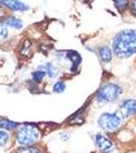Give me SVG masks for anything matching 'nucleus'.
Wrapping results in <instances>:
<instances>
[{
  "label": "nucleus",
  "instance_id": "f257e3e1",
  "mask_svg": "<svg viewBox=\"0 0 136 153\" xmlns=\"http://www.w3.org/2000/svg\"><path fill=\"white\" fill-rule=\"evenodd\" d=\"M113 50L118 57L128 58L136 53V30H124L114 39Z\"/></svg>",
  "mask_w": 136,
  "mask_h": 153
},
{
  "label": "nucleus",
  "instance_id": "f03ea898",
  "mask_svg": "<svg viewBox=\"0 0 136 153\" xmlns=\"http://www.w3.org/2000/svg\"><path fill=\"white\" fill-rule=\"evenodd\" d=\"M40 134L35 127L31 125H24L19 129L16 133V140L19 144L26 146V145L33 144L39 140Z\"/></svg>",
  "mask_w": 136,
  "mask_h": 153
},
{
  "label": "nucleus",
  "instance_id": "7ed1b4c3",
  "mask_svg": "<svg viewBox=\"0 0 136 153\" xmlns=\"http://www.w3.org/2000/svg\"><path fill=\"white\" fill-rule=\"evenodd\" d=\"M122 93V89L116 84H107L102 86L96 95V100L99 103H107L115 101Z\"/></svg>",
  "mask_w": 136,
  "mask_h": 153
},
{
  "label": "nucleus",
  "instance_id": "20e7f679",
  "mask_svg": "<svg viewBox=\"0 0 136 153\" xmlns=\"http://www.w3.org/2000/svg\"><path fill=\"white\" fill-rule=\"evenodd\" d=\"M122 117L118 113H102L98 118V125L105 131H114L121 125Z\"/></svg>",
  "mask_w": 136,
  "mask_h": 153
},
{
  "label": "nucleus",
  "instance_id": "39448f33",
  "mask_svg": "<svg viewBox=\"0 0 136 153\" xmlns=\"http://www.w3.org/2000/svg\"><path fill=\"white\" fill-rule=\"evenodd\" d=\"M1 5L12 11H25L29 8L28 5L19 0H0Z\"/></svg>",
  "mask_w": 136,
  "mask_h": 153
},
{
  "label": "nucleus",
  "instance_id": "423d86ee",
  "mask_svg": "<svg viewBox=\"0 0 136 153\" xmlns=\"http://www.w3.org/2000/svg\"><path fill=\"white\" fill-rule=\"evenodd\" d=\"M95 144L97 145V147L101 150H108L113 147V142L111 141L108 138H107L103 135H96L95 137Z\"/></svg>",
  "mask_w": 136,
  "mask_h": 153
},
{
  "label": "nucleus",
  "instance_id": "0eeeda50",
  "mask_svg": "<svg viewBox=\"0 0 136 153\" xmlns=\"http://www.w3.org/2000/svg\"><path fill=\"white\" fill-rule=\"evenodd\" d=\"M98 55L101 60L103 62H110L113 58V53H112V49H111L108 46H100L98 48Z\"/></svg>",
  "mask_w": 136,
  "mask_h": 153
},
{
  "label": "nucleus",
  "instance_id": "6e6552de",
  "mask_svg": "<svg viewBox=\"0 0 136 153\" xmlns=\"http://www.w3.org/2000/svg\"><path fill=\"white\" fill-rule=\"evenodd\" d=\"M122 108L126 115H132L136 113V100L128 99L125 100L122 104Z\"/></svg>",
  "mask_w": 136,
  "mask_h": 153
},
{
  "label": "nucleus",
  "instance_id": "1a4fd4ad",
  "mask_svg": "<svg viewBox=\"0 0 136 153\" xmlns=\"http://www.w3.org/2000/svg\"><path fill=\"white\" fill-rule=\"evenodd\" d=\"M5 26H8V27H11L13 29H22L23 28V22L21 19H16V18H13V16H10V18H7L3 23Z\"/></svg>",
  "mask_w": 136,
  "mask_h": 153
},
{
  "label": "nucleus",
  "instance_id": "9d476101",
  "mask_svg": "<svg viewBox=\"0 0 136 153\" xmlns=\"http://www.w3.org/2000/svg\"><path fill=\"white\" fill-rule=\"evenodd\" d=\"M18 126V123L16 122H11L6 118H0V128L3 130H13Z\"/></svg>",
  "mask_w": 136,
  "mask_h": 153
},
{
  "label": "nucleus",
  "instance_id": "9b49d317",
  "mask_svg": "<svg viewBox=\"0 0 136 153\" xmlns=\"http://www.w3.org/2000/svg\"><path fill=\"white\" fill-rule=\"evenodd\" d=\"M68 57L70 58V60L72 61L73 65L75 66V68H77V66L79 65V63H80V61H81L80 54H78L76 51H69Z\"/></svg>",
  "mask_w": 136,
  "mask_h": 153
},
{
  "label": "nucleus",
  "instance_id": "f8f14e48",
  "mask_svg": "<svg viewBox=\"0 0 136 153\" xmlns=\"http://www.w3.org/2000/svg\"><path fill=\"white\" fill-rule=\"evenodd\" d=\"M18 153H42V151L38 147L35 146H27V147H21L18 150Z\"/></svg>",
  "mask_w": 136,
  "mask_h": 153
},
{
  "label": "nucleus",
  "instance_id": "ddd939ff",
  "mask_svg": "<svg viewBox=\"0 0 136 153\" xmlns=\"http://www.w3.org/2000/svg\"><path fill=\"white\" fill-rule=\"evenodd\" d=\"M46 73L42 70H39V71H36L35 73H33V81L35 83H40L43 78L45 76Z\"/></svg>",
  "mask_w": 136,
  "mask_h": 153
},
{
  "label": "nucleus",
  "instance_id": "4468645a",
  "mask_svg": "<svg viewBox=\"0 0 136 153\" xmlns=\"http://www.w3.org/2000/svg\"><path fill=\"white\" fill-rule=\"evenodd\" d=\"M117 8L120 11H124L128 7V0H114Z\"/></svg>",
  "mask_w": 136,
  "mask_h": 153
},
{
  "label": "nucleus",
  "instance_id": "2eb2a0df",
  "mask_svg": "<svg viewBox=\"0 0 136 153\" xmlns=\"http://www.w3.org/2000/svg\"><path fill=\"white\" fill-rule=\"evenodd\" d=\"M8 36V30L4 24H0V42L4 41Z\"/></svg>",
  "mask_w": 136,
  "mask_h": 153
},
{
  "label": "nucleus",
  "instance_id": "dca6fc26",
  "mask_svg": "<svg viewBox=\"0 0 136 153\" xmlns=\"http://www.w3.org/2000/svg\"><path fill=\"white\" fill-rule=\"evenodd\" d=\"M52 89H53V92L61 93V92H64V91H65L66 85H65V83H64V82H61V81H58V82H56L53 85Z\"/></svg>",
  "mask_w": 136,
  "mask_h": 153
},
{
  "label": "nucleus",
  "instance_id": "f3484780",
  "mask_svg": "<svg viewBox=\"0 0 136 153\" xmlns=\"http://www.w3.org/2000/svg\"><path fill=\"white\" fill-rule=\"evenodd\" d=\"M44 68H45V73L46 75H48L50 78H52V76H55V70H54V66L51 65V63H46L45 66H44Z\"/></svg>",
  "mask_w": 136,
  "mask_h": 153
},
{
  "label": "nucleus",
  "instance_id": "a211bd4d",
  "mask_svg": "<svg viewBox=\"0 0 136 153\" xmlns=\"http://www.w3.org/2000/svg\"><path fill=\"white\" fill-rule=\"evenodd\" d=\"M8 134L4 131H0V147L4 146L8 142Z\"/></svg>",
  "mask_w": 136,
  "mask_h": 153
},
{
  "label": "nucleus",
  "instance_id": "6ab92c4d",
  "mask_svg": "<svg viewBox=\"0 0 136 153\" xmlns=\"http://www.w3.org/2000/svg\"><path fill=\"white\" fill-rule=\"evenodd\" d=\"M130 10H131V13L136 16V0H131Z\"/></svg>",
  "mask_w": 136,
  "mask_h": 153
},
{
  "label": "nucleus",
  "instance_id": "aec40b11",
  "mask_svg": "<svg viewBox=\"0 0 136 153\" xmlns=\"http://www.w3.org/2000/svg\"><path fill=\"white\" fill-rule=\"evenodd\" d=\"M4 14H5V12H4L3 8H2V6L0 5V19H1V18H3V16H4Z\"/></svg>",
  "mask_w": 136,
  "mask_h": 153
}]
</instances>
